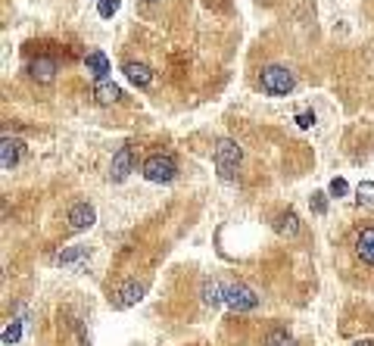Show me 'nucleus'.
I'll return each instance as SVG.
<instances>
[{
	"mask_svg": "<svg viewBox=\"0 0 374 346\" xmlns=\"http://www.w3.org/2000/svg\"><path fill=\"white\" fill-rule=\"evenodd\" d=\"M225 302L234 312H250V309L259 306V297L247 284H225Z\"/></svg>",
	"mask_w": 374,
	"mask_h": 346,
	"instance_id": "nucleus-4",
	"label": "nucleus"
},
{
	"mask_svg": "<svg viewBox=\"0 0 374 346\" xmlns=\"http://www.w3.org/2000/svg\"><path fill=\"white\" fill-rule=\"evenodd\" d=\"M88 259V247H69L56 256V265H82Z\"/></svg>",
	"mask_w": 374,
	"mask_h": 346,
	"instance_id": "nucleus-17",
	"label": "nucleus"
},
{
	"mask_svg": "<svg viewBox=\"0 0 374 346\" xmlns=\"http://www.w3.org/2000/svg\"><path fill=\"white\" fill-rule=\"evenodd\" d=\"M356 256L365 265H374V228H362L356 237Z\"/></svg>",
	"mask_w": 374,
	"mask_h": 346,
	"instance_id": "nucleus-12",
	"label": "nucleus"
},
{
	"mask_svg": "<svg viewBox=\"0 0 374 346\" xmlns=\"http://www.w3.org/2000/svg\"><path fill=\"white\" fill-rule=\"evenodd\" d=\"M203 302L206 306H219V302H225V281H219V278L203 281Z\"/></svg>",
	"mask_w": 374,
	"mask_h": 346,
	"instance_id": "nucleus-14",
	"label": "nucleus"
},
{
	"mask_svg": "<svg viewBox=\"0 0 374 346\" xmlns=\"http://www.w3.org/2000/svg\"><path fill=\"white\" fill-rule=\"evenodd\" d=\"M356 200L359 206H374V181H362L356 187Z\"/></svg>",
	"mask_w": 374,
	"mask_h": 346,
	"instance_id": "nucleus-18",
	"label": "nucleus"
},
{
	"mask_svg": "<svg viewBox=\"0 0 374 346\" xmlns=\"http://www.w3.org/2000/svg\"><path fill=\"white\" fill-rule=\"evenodd\" d=\"M262 346H297V340H293V334L287 328H271L269 334H265Z\"/></svg>",
	"mask_w": 374,
	"mask_h": 346,
	"instance_id": "nucleus-16",
	"label": "nucleus"
},
{
	"mask_svg": "<svg viewBox=\"0 0 374 346\" xmlns=\"http://www.w3.org/2000/svg\"><path fill=\"white\" fill-rule=\"evenodd\" d=\"M356 346H374V340H359Z\"/></svg>",
	"mask_w": 374,
	"mask_h": 346,
	"instance_id": "nucleus-24",
	"label": "nucleus"
},
{
	"mask_svg": "<svg viewBox=\"0 0 374 346\" xmlns=\"http://www.w3.org/2000/svg\"><path fill=\"white\" fill-rule=\"evenodd\" d=\"M28 75H32L34 82H41V84H50L56 78V60H50V56H38V60L28 63Z\"/></svg>",
	"mask_w": 374,
	"mask_h": 346,
	"instance_id": "nucleus-6",
	"label": "nucleus"
},
{
	"mask_svg": "<svg viewBox=\"0 0 374 346\" xmlns=\"http://www.w3.org/2000/svg\"><path fill=\"white\" fill-rule=\"evenodd\" d=\"M312 212L315 215H325L328 212V197H325V193H312Z\"/></svg>",
	"mask_w": 374,
	"mask_h": 346,
	"instance_id": "nucleus-22",
	"label": "nucleus"
},
{
	"mask_svg": "<svg viewBox=\"0 0 374 346\" xmlns=\"http://www.w3.org/2000/svg\"><path fill=\"white\" fill-rule=\"evenodd\" d=\"M122 72H125V78L131 84H138V88H147V84H153V69L147 66V63H125L122 66Z\"/></svg>",
	"mask_w": 374,
	"mask_h": 346,
	"instance_id": "nucleus-10",
	"label": "nucleus"
},
{
	"mask_svg": "<svg viewBox=\"0 0 374 346\" xmlns=\"http://www.w3.org/2000/svg\"><path fill=\"white\" fill-rule=\"evenodd\" d=\"M131 172H134V150L119 147V153L112 156V165H110V178L112 181H125Z\"/></svg>",
	"mask_w": 374,
	"mask_h": 346,
	"instance_id": "nucleus-5",
	"label": "nucleus"
},
{
	"mask_svg": "<svg viewBox=\"0 0 374 346\" xmlns=\"http://www.w3.org/2000/svg\"><path fill=\"white\" fill-rule=\"evenodd\" d=\"M328 191H330V197H337V200H340V197H347V193H349V184L343 181V178H334Z\"/></svg>",
	"mask_w": 374,
	"mask_h": 346,
	"instance_id": "nucleus-21",
	"label": "nucleus"
},
{
	"mask_svg": "<svg viewBox=\"0 0 374 346\" xmlns=\"http://www.w3.org/2000/svg\"><path fill=\"white\" fill-rule=\"evenodd\" d=\"M297 125L299 128H312L315 125V113H299L297 115Z\"/></svg>",
	"mask_w": 374,
	"mask_h": 346,
	"instance_id": "nucleus-23",
	"label": "nucleus"
},
{
	"mask_svg": "<svg viewBox=\"0 0 374 346\" xmlns=\"http://www.w3.org/2000/svg\"><path fill=\"white\" fill-rule=\"evenodd\" d=\"M19 334H22V324H19V321H10V324L4 328V346H13V343L19 340Z\"/></svg>",
	"mask_w": 374,
	"mask_h": 346,
	"instance_id": "nucleus-20",
	"label": "nucleus"
},
{
	"mask_svg": "<svg viewBox=\"0 0 374 346\" xmlns=\"http://www.w3.org/2000/svg\"><path fill=\"white\" fill-rule=\"evenodd\" d=\"M19 153H22V141L6 134V138L0 141V165H4V172H13V165L19 162Z\"/></svg>",
	"mask_w": 374,
	"mask_h": 346,
	"instance_id": "nucleus-8",
	"label": "nucleus"
},
{
	"mask_svg": "<svg viewBox=\"0 0 374 346\" xmlns=\"http://www.w3.org/2000/svg\"><path fill=\"white\" fill-rule=\"evenodd\" d=\"M143 4H156V0H143Z\"/></svg>",
	"mask_w": 374,
	"mask_h": 346,
	"instance_id": "nucleus-25",
	"label": "nucleus"
},
{
	"mask_svg": "<svg viewBox=\"0 0 374 346\" xmlns=\"http://www.w3.org/2000/svg\"><path fill=\"white\" fill-rule=\"evenodd\" d=\"M94 97H97V103H103V106L119 103V100H122V88H119V84H112V82H97Z\"/></svg>",
	"mask_w": 374,
	"mask_h": 346,
	"instance_id": "nucleus-15",
	"label": "nucleus"
},
{
	"mask_svg": "<svg viewBox=\"0 0 374 346\" xmlns=\"http://www.w3.org/2000/svg\"><path fill=\"white\" fill-rule=\"evenodd\" d=\"M141 297H143V284L128 281L125 287H119V290L112 293V309H128V306H134Z\"/></svg>",
	"mask_w": 374,
	"mask_h": 346,
	"instance_id": "nucleus-7",
	"label": "nucleus"
},
{
	"mask_svg": "<svg viewBox=\"0 0 374 346\" xmlns=\"http://www.w3.org/2000/svg\"><path fill=\"white\" fill-rule=\"evenodd\" d=\"M94 222H97V212H94V206H91V203H75V206L69 209V225L75 228V231L91 228Z\"/></svg>",
	"mask_w": 374,
	"mask_h": 346,
	"instance_id": "nucleus-9",
	"label": "nucleus"
},
{
	"mask_svg": "<svg viewBox=\"0 0 374 346\" xmlns=\"http://www.w3.org/2000/svg\"><path fill=\"white\" fill-rule=\"evenodd\" d=\"M175 175H178V162L172 160L169 153H153L143 162V178H147V181L162 184V181H172Z\"/></svg>",
	"mask_w": 374,
	"mask_h": 346,
	"instance_id": "nucleus-3",
	"label": "nucleus"
},
{
	"mask_svg": "<svg viewBox=\"0 0 374 346\" xmlns=\"http://www.w3.org/2000/svg\"><path fill=\"white\" fill-rule=\"evenodd\" d=\"M240 160H243V153H240V147H237V141L221 138L219 143H215V169H219V175L225 178V181H231V178L237 175Z\"/></svg>",
	"mask_w": 374,
	"mask_h": 346,
	"instance_id": "nucleus-2",
	"label": "nucleus"
},
{
	"mask_svg": "<svg viewBox=\"0 0 374 346\" xmlns=\"http://www.w3.org/2000/svg\"><path fill=\"white\" fill-rule=\"evenodd\" d=\"M275 231L280 237H297L299 234V219H297V212H280V215H275Z\"/></svg>",
	"mask_w": 374,
	"mask_h": 346,
	"instance_id": "nucleus-13",
	"label": "nucleus"
},
{
	"mask_svg": "<svg viewBox=\"0 0 374 346\" xmlns=\"http://www.w3.org/2000/svg\"><path fill=\"white\" fill-rule=\"evenodd\" d=\"M84 66L97 82H106V75H110V60H106L103 50H91L88 56H84Z\"/></svg>",
	"mask_w": 374,
	"mask_h": 346,
	"instance_id": "nucleus-11",
	"label": "nucleus"
},
{
	"mask_svg": "<svg viewBox=\"0 0 374 346\" xmlns=\"http://www.w3.org/2000/svg\"><path fill=\"white\" fill-rule=\"evenodd\" d=\"M297 78L287 66H265L259 72V88H262L269 97H284V94L293 91Z\"/></svg>",
	"mask_w": 374,
	"mask_h": 346,
	"instance_id": "nucleus-1",
	"label": "nucleus"
},
{
	"mask_svg": "<svg viewBox=\"0 0 374 346\" xmlns=\"http://www.w3.org/2000/svg\"><path fill=\"white\" fill-rule=\"evenodd\" d=\"M119 6H122V0H97V13L103 19H112L119 13Z\"/></svg>",
	"mask_w": 374,
	"mask_h": 346,
	"instance_id": "nucleus-19",
	"label": "nucleus"
}]
</instances>
